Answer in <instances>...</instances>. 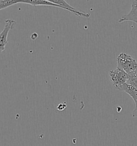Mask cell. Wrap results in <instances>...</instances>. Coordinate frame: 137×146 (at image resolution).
I'll return each instance as SVG.
<instances>
[{"label":"cell","mask_w":137,"mask_h":146,"mask_svg":"<svg viewBox=\"0 0 137 146\" xmlns=\"http://www.w3.org/2000/svg\"><path fill=\"white\" fill-rule=\"evenodd\" d=\"M117 68L129 74L137 69V62L132 56L126 53L120 54L117 58Z\"/></svg>","instance_id":"1"},{"label":"cell","mask_w":137,"mask_h":146,"mask_svg":"<svg viewBox=\"0 0 137 146\" xmlns=\"http://www.w3.org/2000/svg\"><path fill=\"white\" fill-rule=\"evenodd\" d=\"M109 76L114 87L119 90H120L124 84L128 83L129 78L128 73L118 68L115 70L110 71Z\"/></svg>","instance_id":"2"},{"label":"cell","mask_w":137,"mask_h":146,"mask_svg":"<svg viewBox=\"0 0 137 146\" xmlns=\"http://www.w3.org/2000/svg\"><path fill=\"white\" fill-rule=\"evenodd\" d=\"M15 24L16 22L12 19H7L5 21L4 29L0 33V53L4 51L6 46L8 44L9 32L13 29Z\"/></svg>","instance_id":"3"},{"label":"cell","mask_w":137,"mask_h":146,"mask_svg":"<svg viewBox=\"0 0 137 146\" xmlns=\"http://www.w3.org/2000/svg\"><path fill=\"white\" fill-rule=\"evenodd\" d=\"M47 1L51 2L53 4L60 6L61 9L67 10L69 12L74 14L77 16L86 18H89L90 17V13H85L78 11L74 8H73L72 6H71L70 5L68 4L65 0H47Z\"/></svg>","instance_id":"4"},{"label":"cell","mask_w":137,"mask_h":146,"mask_svg":"<svg viewBox=\"0 0 137 146\" xmlns=\"http://www.w3.org/2000/svg\"><path fill=\"white\" fill-rule=\"evenodd\" d=\"M132 22L137 25V0H133L131 11L120 18L118 23Z\"/></svg>","instance_id":"5"},{"label":"cell","mask_w":137,"mask_h":146,"mask_svg":"<svg viewBox=\"0 0 137 146\" xmlns=\"http://www.w3.org/2000/svg\"><path fill=\"white\" fill-rule=\"evenodd\" d=\"M13 2L14 5L20 3H25V4L32 5L33 6L43 5V6H50V7H54L61 8L60 6L53 4L47 0H13Z\"/></svg>","instance_id":"6"},{"label":"cell","mask_w":137,"mask_h":146,"mask_svg":"<svg viewBox=\"0 0 137 146\" xmlns=\"http://www.w3.org/2000/svg\"><path fill=\"white\" fill-rule=\"evenodd\" d=\"M120 91L125 92L129 95L134 101L136 106H137V89L129 84H125L120 89Z\"/></svg>","instance_id":"7"},{"label":"cell","mask_w":137,"mask_h":146,"mask_svg":"<svg viewBox=\"0 0 137 146\" xmlns=\"http://www.w3.org/2000/svg\"><path fill=\"white\" fill-rule=\"evenodd\" d=\"M132 117H137V106H136L135 109L132 111Z\"/></svg>","instance_id":"8"}]
</instances>
